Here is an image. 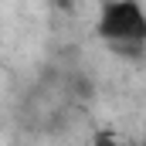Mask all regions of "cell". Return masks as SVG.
<instances>
[{"label":"cell","instance_id":"obj_1","mask_svg":"<svg viewBox=\"0 0 146 146\" xmlns=\"http://www.w3.org/2000/svg\"><path fill=\"white\" fill-rule=\"evenodd\" d=\"M99 37L115 48H139L146 44V14L133 0H112L99 10Z\"/></svg>","mask_w":146,"mask_h":146},{"label":"cell","instance_id":"obj_2","mask_svg":"<svg viewBox=\"0 0 146 146\" xmlns=\"http://www.w3.org/2000/svg\"><path fill=\"white\" fill-rule=\"evenodd\" d=\"M92 146H119V143H115L112 136H99V139H95V143H92Z\"/></svg>","mask_w":146,"mask_h":146},{"label":"cell","instance_id":"obj_3","mask_svg":"<svg viewBox=\"0 0 146 146\" xmlns=\"http://www.w3.org/2000/svg\"><path fill=\"white\" fill-rule=\"evenodd\" d=\"M143 146H146V143H143Z\"/></svg>","mask_w":146,"mask_h":146}]
</instances>
